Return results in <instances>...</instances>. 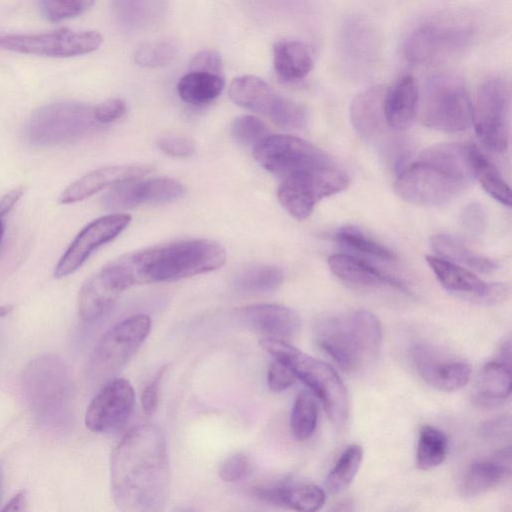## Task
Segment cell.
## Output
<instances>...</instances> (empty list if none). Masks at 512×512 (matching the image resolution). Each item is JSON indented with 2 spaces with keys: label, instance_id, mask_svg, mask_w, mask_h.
Returning a JSON list of instances; mask_svg holds the SVG:
<instances>
[{
  "label": "cell",
  "instance_id": "1",
  "mask_svg": "<svg viewBox=\"0 0 512 512\" xmlns=\"http://www.w3.org/2000/svg\"><path fill=\"white\" fill-rule=\"evenodd\" d=\"M169 485V457L162 430L153 424L131 428L111 458V490L116 506L125 512L161 510Z\"/></svg>",
  "mask_w": 512,
  "mask_h": 512
},
{
  "label": "cell",
  "instance_id": "2",
  "mask_svg": "<svg viewBox=\"0 0 512 512\" xmlns=\"http://www.w3.org/2000/svg\"><path fill=\"white\" fill-rule=\"evenodd\" d=\"M129 287L175 281L223 266L224 247L209 239L181 240L131 252L113 260Z\"/></svg>",
  "mask_w": 512,
  "mask_h": 512
},
{
  "label": "cell",
  "instance_id": "3",
  "mask_svg": "<svg viewBox=\"0 0 512 512\" xmlns=\"http://www.w3.org/2000/svg\"><path fill=\"white\" fill-rule=\"evenodd\" d=\"M471 177L467 147L440 144L425 150L399 174L395 192L414 205L441 206L455 199Z\"/></svg>",
  "mask_w": 512,
  "mask_h": 512
},
{
  "label": "cell",
  "instance_id": "4",
  "mask_svg": "<svg viewBox=\"0 0 512 512\" xmlns=\"http://www.w3.org/2000/svg\"><path fill=\"white\" fill-rule=\"evenodd\" d=\"M315 339L341 369L356 372L371 364L379 354L382 327L373 313L357 310L318 321Z\"/></svg>",
  "mask_w": 512,
  "mask_h": 512
},
{
  "label": "cell",
  "instance_id": "5",
  "mask_svg": "<svg viewBox=\"0 0 512 512\" xmlns=\"http://www.w3.org/2000/svg\"><path fill=\"white\" fill-rule=\"evenodd\" d=\"M260 346L275 359L287 363L297 378L303 381L319 398L329 419L336 425H343L349 417V396L347 389L327 363L318 360L286 340L263 337Z\"/></svg>",
  "mask_w": 512,
  "mask_h": 512
},
{
  "label": "cell",
  "instance_id": "6",
  "mask_svg": "<svg viewBox=\"0 0 512 512\" xmlns=\"http://www.w3.org/2000/svg\"><path fill=\"white\" fill-rule=\"evenodd\" d=\"M417 112L420 122L433 130L460 132L472 124L469 92L452 74H436L427 80L422 94L419 92Z\"/></svg>",
  "mask_w": 512,
  "mask_h": 512
},
{
  "label": "cell",
  "instance_id": "7",
  "mask_svg": "<svg viewBox=\"0 0 512 512\" xmlns=\"http://www.w3.org/2000/svg\"><path fill=\"white\" fill-rule=\"evenodd\" d=\"M94 106L79 102H56L37 109L26 126L28 141L36 146H55L82 139L102 125Z\"/></svg>",
  "mask_w": 512,
  "mask_h": 512
},
{
  "label": "cell",
  "instance_id": "8",
  "mask_svg": "<svg viewBox=\"0 0 512 512\" xmlns=\"http://www.w3.org/2000/svg\"><path fill=\"white\" fill-rule=\"evenodd\" d=\"M348 185L347 173L330 162L281 179L277 197L291 216L303 220L319 201L344 191Z\"/></svg>",
  "mask_w": 512,
  "mask_h": 512
},
{
  "label": "cell",
  "instance_id": "9",
  "mask_svg": "<svg viewBox=\"0 0 512 512\" xmlns=\"http://www.w3.org/2000/svg\"><path fill=\"white\" fill-rule=\"evenodd\" d=\"M510 111L509 84L499 77L484 80L472 104V124L481 144L489 151L501 153L508 148Z\"/></svg>",
  "mask_w": 512,
  "mask_h": 512
},
{
  "label": "cell",
  "instance_id": "10",
  "mask_svg": "<svg viewBox=\"0 0 512 512\" xmlns=\"http://www.w3.org/2000/svg\"><path fill=\"white\" fill-rule=\"evenodd\" d=\"M68 372L56 356L34 360L23 376L24 393L37 417L55 420L62 416L69 396Z\"/></svg>",
  "mask_w": 512,
  "mask_h": 512
},
{
  "label": "cell",
  "instance_id": "11",
  "mask_svg": "<svg viewBox=\"0 0 512 512\" xmlns=\"http://www.w3.org/2000/svg\"><path fill=\"white\" fill-rule=\"evenodd\" d=\"M151 326V318L146 314L130 316L112 326L99 339L90 356V374L105 378L122 368L145 342Z\"/></svg>",
  "mask_w": 512,
  "mask_h": 512
},
{
  "label": "cell",
  "instance_id": "12",
  "mask_svg": "<svg viewBox=\"0 0 512 512\" xmlns=\"http://www.w3.org/2000/svg\"><path fill=\"white\" fill-rule=\"evenodd\" d=\"M228 94L235 104L267 116L281 128L301 129L307 124L308 115L303 106L277 94L257 76L236 77L229 85Z\"/></svg>",
  "mask_w": 512,
  "mask_h": 512
},
{
  "label": "cell",
  "instance_id": "13",
  "mask_svg": "<svg viewBox=\"0 0 512 512\" xmlns=\"http://www.w3.org/2000/svg\"><path fill=\"white\" fill-rule=\"evenodd\" d=\"M253 148L256 161L280 179L332 162L318 147L288 134H269Z\"/></svg>",
  "mask_w": 512,
  "mask_h": 512
},
{
  "label": "cell",
  "instance_id": "14",
  "mask_svg": "<svg viewBox=\"0 0 512 512\" xmlns=\"http://www.w3.org/2000/svg\"><path fill=\"white\" fill-rule=\"evenodd\" d=\"M102 42V36L95 31L64 28L39 34L1 36L0 48L40 56L73 57L97 50Z\"/></svg>",
  "mask_w": 512,
  "mask_h": 512
},
{
  "label": "cell",
  "instance_id": "15",
  "mask_svg": "<svg viewBox=\"0 0 512 512\" xmlns=\"http://www.w3.org/2000/svg\"><path fill=\"white\" fill-rule=\"evenodd\" d=\"M135 404V391L124 378L106 382L89 403L85 425L94 433H106L121 428L129 419Z\"/></svg>",
  "mask_w": 512,
  "mask_h": 512
},
{
  "label": "cell",
  "instance_id": "16",
  "mask_svg": "<svg viewBox=\"0 0 512 512\" xmlns=\"http://www.w3.org/2000/svg\"><path fill=\"white\" fill-rule=\"evenodd\" d=\"M131 216L113 213L93 220L74 238L54 268V276L63 278L78 270L100 246L116 238L130 223Z\"/></svg>",
  "mask_w": 512,
  "mask_h": 512
},
{
  "label": "cell",
  "instance_id": "17",
  "mask_svg": "<svg viewBox=\"0 0 512 512\" xmlns=\"http://www.w3.org/2000/svg\"><path fill=\"white\" fill-rule=\"evenodd\" d=\"M426 261L439 283L450 292L486 304L502 302L507 296L505 285L486 283L458 263L439 256H426Z\"/></svg>",
  "mask_w": 512,
  "mask_h": 512
},
{
  "label": "cell",
  "instance_id": "18",
  "mask_svg": "<svg viewBox=\"0 0 512 512\" xmlns=\"http://www.w3.org/2000/svg\"><path fill=\"white\" fill-rule=\"evenodd\" d=\"M183 193V185L175 179H135L115 185L103 195L101 202L108 210H123L142 204L170 202Z\"/></svg>",
  "mask_w": 512,
  "mask_h": 512
},
{
  "label": "cell",
  "instance_id": "19",
  "mask_svg": "<svg viewBox=\"0 0 512 512\" xmlns=\"http://www.w3.org/2000/svg\"><path fill=\"white\" fill-rule=\"evenodd\" d=\"M413 362L420 377L438 391H457L470 379V364L438 354L428 347H415Z\"/></svg>",
  "mask_w": 512,
  "mask_h": 512
},
{
  "label": "cell",
  "instance_id": "20",
  "mask_svg": "<svg viewBox=\"0 0 512 512\" xmlns=\"http://www.w3.org/2000/svg\"><path fill=\"white\" fill-rule=\"evenodd\" d=\"M469 38L470 33L464 28L426 24L409 35L404 44V56L411 64H422L463 46Z\"/></svg>",
  "mask_w": 512,
  "mask_h": 512
},
{
  "label": "cell",
  "instance_id": "21",
  "mask_svg": "<svg viewBox=\"0 0 512 512\" xmlns=\"http://www.w3.org/2000/svg\"><path fill=\"white\" fill-rule=\"evenodd\" d=\"M153 170L150 165H117L93 170L71 183L59 195L61 204L82 201L100 190L117 184L135 180Z\"/></svg>",
  "mask_w": 512,
  "mask_h": 512
},
{
  "label": "cell",
  "instance_id": "22",
  "mask_svg": "<svg viewBox=\"0 0 512 512\" xmlns=\"http://www.w3.org/2000/svg\"><path fill=\"white\" fill-rule=\"evenodd\" d=\"M386 91L383 86L369 87L351 102V123L366 141L383 143L387 140L388 130L391 128L386 122L383 108Z\"/></svg>",
  "mask_w": 512,
  "mask_h": 512
},
{
  "label": "cell",
  "instance_id": "23",
  "mask_svg": "<svg viewBox=\"0 0 512 512\" xmlns=\"http://www.w3.org/2000/svg\"><path fill=\"white\" fill-rule=\"evenodd\" d=\"M253 494L262 502L304 512L321 509L326 500V493L319 486L289 480L256 486Z\"/></svg>",
  "mask_w": 512,
  "mask_h": 512
},
{
  "label": "cell",
  "instance_id": "24",
  "mask_svg": "<svg viewBox=\"0 0 512 512\" xmlns=\"http://www.w3.org/2000/svg\"><path fill=\"white\" fill-rule=\"evenodd\" d=\"M240 319L265 337L286 340L295 336L301 319L293 309L279 304H255L238 311Z\"/></svg>",
  "mask_w": 512,
  "mask_h": 512
},
{
  "label": "cell",
  "instance_id": "25",
  "mask_svg": "<svg viewBox=\"0 0 512 512\" xmlns=\"http://www.w3.org/2000/svg\"><path fill=\"white\" fill-rule=\"evenodd\" d=\"M125 291L115 276L104 266L82 285L78 296V312L84 321L101 318Z\"/></svg>",
  "mask_w": 512,
  "mask_h": 512
},
{
  "label": "cell",
  "instance_id": "26",
  "mask_svg": "<svg viewBox=\"0 0 512 512\" xmlns=\"http://www.w3.org/2000/svg\"><path fill=\"white\" fill-rule=\"evenodd\" d=\"M511 451L506 447L487 459L471 464L461 481V492L465 497L481 495L497 487L510 477Z\"/></svg>",
  "mask_w": 512,
  "mask_h": 512
},
{
  "label": "cell",
  "instance_id": "27",
  "mask_svg": "<svg viewBox=\"0 0 512 512\" xmlns=\"http://www.w3.org/2000/svg\"><path fill=\"white\" fill-rule=\"evenodd\" d=\"M331 272L342 282L361 288L389 285L401 291L406 287L361 258L344 253L333 254L328 258Z\"/></svg>",
  "mask_w": 512,
  "mask_h": 512
},
{
  "label": "cell",
  "instance_id": "28",
  "mask_svg": "<svg viewBox=\"0 0 512 512\" xmlns=\"http://www.w3.org/2000/svg\"><path fill=\"white\" fill-rule=\"evenodd\" d=\"M419 89L415 79L406 75L387 89L384 98V115L392 130L409 128L417 114Z\"/></svg>",
  "mask_w": 512,
  "mask_h": 512
},
{
  "label": "cell",
  "instance_id": "29",
  "mask_svg": "<svg viewBox=\"0 0 512 512\" xmlns=\"http://www.w3.org/2000/svg\"><path fill=\"white\" fill-rule=\"evenodd\" d=\"M273 66L283 80L299 81L305 78L313 68L311 51L301 41H278L273 46Z\"/></svg>",
  "mask_w": 512,
  "mask_h": 512
},
{
  "label": "cell",
  "instance_id": "30",
  "mask_svg": "<svg viewBox=\"0 0 512 512\" xmlns=\"http://www.w3.org/2000/svg\"><path fill=\"white\" fill-rule=\"evenodd\" d=\"M467 161L472 178L501 204L511 206V191L496 165L475 145L467 147Z\"/></svg>",
  "mask_w": 512,
  "mask_h": 512
},
{
  "label": "cell",
  "instance_id": "31",
  "mask_svg": "<svg viewBox=\"0 0 512 512\" xmlns=\"http://www.w3.org/2000/svg\"><path fill=\"white\" fill-rule=\"evenodd\" d=\"M224 86L225 80L222 74L189 71L179 79L177 92L185 103L205 105L215 100Z\"/></svg>",
  "mask_w": 512,
  "mask_h": 512
},
{
  "label": "cell",
  "instance_id": "32",
  "mask_svg": "<svg viewBox=\"0 0 512 512\" xmlns=\"http://www.w3.org/2000/svg\"><path fill=\"white\" fill-rule=\"evenodd\" d=\"M432 249L440 257L482 272L490 273L497 269L498 263L491 258L471 251L461 240L450 235L438 234L430 239Z\"/></svg>",
  "mask_w": 512,
  "mask_h": 512
},
{
  "label": "cell",
  "instance_id": "33",
  "mask_svg": "<svg viewBox=\"0 0 512 512\" xmlns=\"http://www.w3.org/2000/svg\"><path fill=\"white\" fill-rule=\"evenodd\" d=\"M511 365L497 359L486 363L476 382L477 394L485 401H502L511 394Z\"/></svg>",
  "mask_w": 512,
  "mask_h": 512
},
{
  "label": "cell",
  "instance_id": "34",
  "mask_svg": "<svg viewBox=\"0 0 512 512\" xmlns=\"http://www.w3.org/2000/svg\"><path fill=\"white\" fill-rule=\"evenodd\" d=\"M448 453V438L443 431L431 426L421 427L416 449V465L429 470L442 464Z\"/></svg>",
  "mask_w": 512,
  "mask_h": 512
},
{
  "label": "cell",
  "instance_id": "35",
  "mask_svg": "<svg viewBox=\"0 0 512 512\" xmlns=\"http://www.w3.org/2000/svg\"><path fill=\"white\" fill-rule=\"evenodd\" d=\"M284 281L283 271L273 265H255L240 271L233 280L243 293H266L276 290Z\"/></svg>",
  "mask_w": 512,
  "mask_h": 512
},
{
  "label": "cell",
  "instance_id": "36",
  "mask_svg": "<svg viewBox=\"0 0 512 512\" xmlns=\"http://www.w3.org/2000/svg\"><path fill=\"white\" fill-rule=\"evenodd\" d=\"M363 459V449L358 444L349 445L340 455L325 479V487L331 494L346 490L353 482Z\"/></svg>",
  "mask_w": 512,
  "mask_h": 512
},
{
  "label": "cell",
  "instance_id": "37",
  "mask_svg": "<svg viewBox=\"0 0 512 512\" xmlns=\"http://www.w3.org/2000/svg\"><path fill=\"white\" fill-rule=\"evenodd\" d=\"M336 241L345 249L380 261H394L395 253L385 245L367 236L355 226H344L335 234Z\"/></svg>",
  "mask_w": 512,
  "mask_h": 512
},
{
  "label": "cell",
  "instance_id": "38",
  "mask_svg": "<svg viewBox=\"0 0 512 512\" xmlns=\"http://www.w3.org/2000/svg\"><path fill=\"white\" fill-rule=\"evenodd\" d=\"M318 421L317 402L311 393L301 391L295 398L291 415L290 427L293 436L299 440H307L315 431Z\"/></svg>",
  "mask_w": 512,
  "mask_h": 512
},
{
  "label": "cell",
  "instance_id": "39",
  "mask_svg": "<svg viewBox=\"0 0 512 512\" xmlns=\"http://www.w3.org/2000/svg\"><path fill=\"white\" fill-rule=\"evenodd\" d=\"M178 45L172 39H163L147 43L134 54L136 64L143 67H161L169 64L177 55Z\"/></svg>",
  "mask_w": 512,
  "mask_h": 512
},
{
  "label": "cell",
  "instance_id": "40",
  "mask_svg": "<svg viewBox=\"0 0 512 512\" xmlns=\"http://www.w3.org/2000/svg\"><path fill=\"white\" fill-rule=\"evenodd\" d=\"M231 134L240 144L254 147L269 135V129L258 117L243 115L232 122Z\"/></svg>",
  "mask_w": 512,
  "mask_h": 512
},
{
  "label": "cell",
  "instance_id": "41",
  "mask_svg": "<svg viewBox=\"0 0 512 512\" xmlns=\"http://www.w3.org/2000/svg\"><path fill=\"white\" fill-rule=\"evenodd\" d=\"M93 2L94 0H42V9L49 20L60 21L82 14Z\"/></svg>",
  "mask_w": 512,
  "mask_h": 512
},
{
  "label": "cell",
  "instance_id": "42",
  "mask_svg": "<svg viewBox=\"0 0 512 512\" xmlns=\"http://www.w3.org/2000/svg\"><path fill=\"white\" fill-rule=\"evenodd\" d=\"M251 461L244 453L227 457L219 466V476L224 482L235 483L249 475Z\"/></svg>",
  "mask_w": 512,
  "mask_h": 512
},
{
  "label": "cell",
  "instance_id": "43",
  "mask_svg": "<svg viewBox=\"0 0 512 512\" xmlns=\"http://www.w3.org/2000/svg\"><path fill=\"white\" fill-rule=\"evenodd\" d=\"M297 377L291 367L282 360L275 359L267 371V384L270 390L281 392L291 387Z\"/></svg>",
  "mask_w": 512,
  "mask_h": 512
},
{
  "label": "cell",
  "instance_id": "44",
  "mask_svg": "<svg viewBox=\"0 0 512 512\" xmlns=\"http://www.w3.org/2000/svg\"><path fill=\"white\" fill-rule=\"evenodd\" d=\"M158 147L173 157H188L195 152L192 139L179 134H166L158 140Z\"/></svg>",
  "mask_w": 512,
  "mask_h": 512
},
{
  "label": "cell",
  "instance_id": "45",
  "mask_svg": "<svg viewBox=\"0 0 512 512\" xmlns=\"http://www.w3.org/2000/svg\"><path fill=\"white\" fill-rule=\"evenodd\" d=\"M461 223L466 232L473 236H479L486 226V215L479 203H470L461 213Z\"/></svg>",
  "mask_w": 512,
  "mask_h": 512
},
{
  "label": "cell",
  "instance_id": "46",
  "mask_svg": "<svg viewBox=\"0 0 512 512\" xmlns=\"http://www.w3.org/2000/svg\"><path fill=\"white\" fill-rule=\"evenodd\" d=\"M94 116L101 124H108L121 118L126 112V103L120 98L108 99L94 106Z\"/></svg>",
  "mask_w": 512,
  "mask_h": 512
},
{
  "label": "cell",
  "instance_id": "47",
  "mask_svg": "<svg viewBox=\"0 0 512 512\" xmlns=\"http://www.w3.org/2000/svg\"><path fill=\"white\" fill-rule=\"evenodd\" d=\"M222 68V59L216 50H203L197 53L189 63V71L222 74Z\"/></svg>",
  "mask_w": 512,
  "mask_h": 512
},
{
  "label": "cell",
  "instance_id": "48",
  "mask_svg": "<svg viewBox=\"0 0 512 512\" xmlns=\"http://www.w3.org/2000/svg\"><path fill=\"white\" fill-rule=\"evenodd\" d=\"M165 371L166 366L157 372L141 393V407L146 416L153 415L158 407L160 382Z\"/></svg>",
  "mask_w": 512,
  "mask_h": 512
},
{
  "label": "cell",
  "instance_id": "49",
  "mask_svg": "<svg viewBox=\"0 0 512 512\" xmlns=\"http://www.w3.org/2000/svg\"><path fill=\"white\" fill-rule=\"evenodd\" d=\"M25 191L23 186H18L2 196L0 199V217L8 214L16 203L21 199Z\"/></svg>",
  "mask_w": 512,
  "mask_h": 512
},
{
  "label": "cell",
  "instance_id": "50",
  "mask_svg": "<svg viewBox=\"0 0 512 512\" xmlns=\"http://www.w3.org/2000/svg\"><path fill=\"white\" fill-rule=\"evenodd\" d=\"M510 428V418L508 416L499 417L491 420L489 423L484 425V432L490 436L503 435L506 429Z\"/></svg>",
  "mask_w": 512,
  "mask_h": 512
},
{
  "label": "cell",
  "instance_id": "51",
  "mask_svg": "<svg viewBox=\"0 0 512 512\" xmlns=\"http://www.w3.org/2000/svg\"><path fill=\"white\" fill-rule=\"evenodd\" d=\"M116 8L120 11L122 17L128 18L133 13L137 14L143 9L144 0H113Z\"/></svg>",
  "mask_w": 512,
  "mask_h": 512
},
{
  "label": "cell",
  "instance_id": "52",
  "mask_svg": "<svg viewBox=\"0 0 512 512\" xmlns=\"http://www.w3.org/2000/svg\"><path fill=\"white\" fill-rule=\"evenodd\" d=\"M26 492L19 491L2 509L3 511H25L26 510Z\"/></svg>",
  "mask_w": 512,
  "mask_h": 512
},
{
  "label": "cell",
  "instance_id": "53",
  "mask_svg": "<svg viewBox=\"0 0 512 512\" xmlns=\"http://www.w3.org/2000/svg\"><path fill=\"white\" fill-rule=\"evenodd\" d=\"M13 310L11 305H1L0 306V317H4L9 314Z\"/></svg>",
  "mask_w": 512,
  "mask_h": 512
},
{
  "label": "cell",
  "instance_id": "54",
  "mask_svg": "<svg viewBox=\"0 0 512 512\" xmlns=\"http://www.w3.org/2000/svg\"><path fill=\"white\" fill-rule=\"evenodd\" d=\"M3 234H4V224H3L2 220L0 219V242L2 240Z\"/></svg>",
  "mask_w": 512,
  "mask_h": 512
},
{
  "label": "cell",
  "instance_id": "55",
  "mask_svg": "<svg viewBox=\"0 0 512 512\" xmlns=\"http://www.w3.org/2000/svg\"><path fill=\"white\" fill-rule=\"evenodd\" d=\"M1 488H2V470L0 467V495H1Z\"/></svg>",
  "mask_w": 512,
  "mask_h": 512
}]
</instances>
